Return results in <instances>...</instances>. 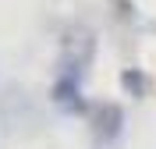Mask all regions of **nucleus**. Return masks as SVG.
Here are the masks:
<instances>
[{
  "label": "nucleus",
  "instance_id": "obj_1",
  "mask_svg": "<svg viewBox=\"0 0 156 149\" xmlns=\"http://www.w3.org/2000/svg\"><path fill=\"white\" fill-rule=\"evenodd\" d=\"M121 121H124L121 107H114V103H99V107H96V117H92L96 139L99 142H114L117 135H121Z\"/></svg>",
  "mask_w": 156,
  "mask_h": 149
},
{
  "label": "nucleus",
  "instance_id": "obj_2",
  "mask_svg": "<svg viewBox=\"0 0 156 149\" xmlns=\"http://www.w3.org/2000/svg\"><path fill=\"white\" fill-rule=\"evenodd\" d=\"M121 85H124L131 96H146V85H149V82H146V75H138L135 68H128L124 75H121Z\"/></svg>",
  "mask_w": 156,
  "mask_h": 149
}]
</instances>
